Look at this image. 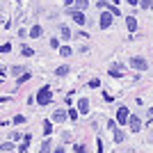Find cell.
Segmentation results:
<instances>
[{"label": "cell", "mask_w": 153, "mask_h": 153, "mask_svg": "<svg viewBox=\"0 0 153 153\" xmlns=\"http://www.w3.org/2000/svg\"><path fill=\"white\" fill-rule=\"evenodd\" d=\"M51 98H53L51 87H41V89L37 91V103H39V105H48V103H51Z\"/></svg>", "instance_id": "6da1fadb"}, {"label": "cell", "mask_w": 153, "mask_h": 153, "mask_svg": "<svg viewBox=\"0 0 153 153\" xmlns=\"http://www.w3.org/2000/svg\"><path fill=\"white\" fill-rule=\"evenodd\" d=\"M128 126H130L133 133H140V130H142V119H140V117H135V114H130V117H128Z\"/></svg>", "instance_id": "7a4b0ae2"}, {"label": "cell", "mask_w": 153, "mask_h": 153, "mask_svg": "<svg viewBox=\"0 0 153 153\" xmlns=\"http://www.w3.org/2000/svg\"><path fill=\"white\" fill-rule=\"evenodd\" d=\"M69 12H71V19H73V23H78V25H85V23H87V21H85V14L80 12V9H73V7H71Z\"/></svg>", "instance_id": "3957f363"}, {"label": "cell", "mask_w": 153, "mask_h": 153, "mask_svg": "<svg viewBox=\"0 0 153 153\" xmlns=\"http://www.w3.org/2000/svg\"><path fill=\"white\" fill-rule=\"evenodd\" d=\"M128 117H130V114H128V108H119V110H117V123L126 126V123H128Z\"/></svg>", "instance_id": "277c9868"}, {"label": "cell", "mask_w": 153, "mask_h": 153, "mask_svg": "<svg viewBox=\"0 0 153 153\" xmlns=\"http://www.w3.org/2000/svg\"><path fill=\"white\" fill-rule=\"evenodd\" d=\"M130 66L137 71H144L146 69V59H142V57H130Z\"/></svg>", "instance_id": "5b68a950"}, {"label": "cell", "mask_w": 153, "mask_h": 153, "mask_svg": "<svg viewBox=\"0 0 153 153\" xmlns=\"http://www.w3.org/2000/svg\"><path fill=\"white\" fill-rule=\"evenodd\" d=\"M110 23H112V14H110V12H103L101 14V23H98V25H101L103 30H108Z\"/></svg>", "instance_id": "8992f818"}, {"label": "cell", "mask_w": 153, "mask_h": 153, "mask_svg": "<svg viewBox=\"0 0 153 153\" xmlns=\"http://www.w3.org/2000/svg\"><path fill=\"white\" fill-rule=\"evenodd\" d=\"M78 112H82V114L89 112V101H87V98H80V101H78Z\"/></svg>", "instance_id": "52a82bcc"}, {"label": "cell", "mask_w": 153, "mask_h": 153, "mask_svg": "<svg viewBox=\"0 0 153 153\" xmlns=\"http://www.w3.org/2000/svg\"><path fill=\"white\" fill-rule=\"evenodd\" d=\"M66 119H69V114H64V112H53V119H51V121L62 123V121H66Z\"/></svg>", "instance_id": "ba28073f"}, {"label": "cell", "mask_w": 153, "mask_h": 153, "mask_svg": "<svg viewBox=\"0 0 153 153\" xmlns=\"http://www.w3.org/2000/svg\"><path fill=\"white\" fill-rule=\"evenodd\" d=\"M126 25H128V32H135V30H137V19H135V16H128Z\"/></svg>", "instance_id": "9c48e42d"}, {"label": "cell", "mask_w": 153, "mask_h": 153, "mask_svg": "<svg viewBox=\"0 0 153 153\" xmlns=\"http://www.w3.org/2000/svg\"><path fill=\"white\" fill-rule=\"evenodd\" d=\"M66 73H69V66H66V64H62V66L55 69V76H66Z\"/></svg>", "instance_id": "30bf717a"}, {"label": "cell", "mask_w": 153, "mask_h": 153, "mask_svg": "<svg viewBox=\"0 0 153 153\" xmlns=\"http://www.w3.org/2000/svg\"><path fill=\"white\" fill-rule=\"evenodd\" d=\"M110 76H112V78H121V69H119V64H114V66L110 69Z\"/></svg>", "instance_id": "8fae6325"}, {"label": "cell", "mask_w": 153, "mask_h": 153, "mask_svg": "<svg viewBox=\"0 0 153 153\" xmlns=\"http://www.w3.org/2000/svg\"><path fill=\"white\" fill-rule=\"evenodd\" d=\"M114 140H117V142H123V140H126V133H123V130H119V128H114Z\"/></svg>", "instance_id": "7c38bea8"}, {"label": "cell", "mask_w": 153, "mask_h": 153, "mask_svg": "<svg viewBox=\"0 0 153 153\" xmlns=\"http://www.w3.org/2000/svg\"><path fill=\"white\" fill-rule=\"evenodd\" d=\"M27 144H30V135H25V137H23V144H21V146H19V153H25Z\"/></svg>", "instance_id": "4fadbf2b"}, {"label": "cell", "mask_w": 153, "mask_h": 153, "mask_svg": "<svg viewBox=\"0 0 153 153\" xmlns=\"http://www.w3.org/2000/svg\"><path fill=\"white\" fill-rule=\"evenodd\" d=\"M51 149H53V146H51V142L46 140L44 144H41V149H39V153H51Z\"/></svg>", "instance_id": "5bb4252c"}, {"label": "cell", "mask_w": 153, "mask_h": 153, "mask_svg": "<svg viewBox=\"0 0 153 153\" xmlns=\"http://www.w3.org/2000/svg\"><path fill=\"white\" fill-rule=\"evenodd\" d=\"M76 7L78 9H87V7H89V0H76Z\"/></svg>", "instance_id": "9a60e30c"}, {"label": "cell", "mask_w": 153, "mask_h": 153, "mask_svg": "<svg viewBox=\"0 0 153 153\" xmlns=\"http://www.w3.org/2000/svg\"><path fill=\"white\" fill-rule=\"evenodd\" d=\"M59 53H62V57H71V53H73V51H71L69 46H62V48H59Z\"/></svg>", "instance_id": "2e32d148"}, {"label": "cell", "mask_w": 153, "mask_h": 153, "mask_svg": "<svg viewBox=\"0 0 153 153\" xmlns=\"http://www.w3.org/2000/svg\"><path fill=\"white\" fill-rule=\"evenodd\" d=\"M30 37H34V39H37V37H41V27H39V25H34V27L30 30Z\"/></svg>", "instance_id": "e0dca14e"}, {"label": "cell", "mask_w": 153, "mask_h": 153, "mask_svg": "<svg viewBox=\"0 0 153 153\" xmlns=\"http://www.w3.org/2000/svg\"><path fill=\"white\" fill-rule=\"evenodd\" d=\"M44 133H46V135L53 133V121H44Z\"/></svg>", "instance_id": "ac0fdd59"}, {"label": "cell", "mask_w": 153, "mask_h": 153, "mask_svg": "<svg viewBox=\"0 0 153 153\" xmlns=\"http://www.w3.org/2000/svg\"><path fill=\"white\" fill-rule=\"evenodd\" d=\"M140 5L144 7V9H153V2H151V0H140Z\"/></svg>", "instance_id": "d6986e66"}, {"label": "cell", "mask_w": 153, "mask_h": 153, "mask_svg": "<svg viewBox=\"0 0 153 153\" xmlns=\"http://www.w3.org/2000/svg\"><path fill=\"white\" fill-rule=\"evenodd\" d=\"M62 37H64V39H71V30H69L66 25H62Z\"/></svg>", "instance_id": "ffe728a7"}, {"label": "cell", "mask_w": 153, "mask_h": 153, "mask_svg": "<svg viewBox=\"0 0 153 153\" xmlns=\"http://www.w3.org/2000/svg\"><path fill=\"white\" fill-rule=\"evenodd\" d=\"M12 142H5V144H0V151H12Z\"/></svg>", "instance_id": "44dd1931"}, {"label": "cell", "mask_w": 153, "mask_h": 153, "mask_svg": "<svg viewBox=\"0 0 153 153\" xmlns=\"http://www.w3.org/2000/svg\"><path fill=\"white\" fill-rule=\"evenodd\" d=\"M73 149H76V153H87V146H82V144H76Z\"/></svg>", "instance_id": "7402d4cb"}, {"label": "cell", "mask_w": 153, "mask_h": 153, "mask_svg": "<svg viewBox=\"0 0 153 153\" xmlns=\"http://www.w3.org/2000/svg\"><path fill=\"white\" fill-rule=\"evenodd\" d=\"M21 53H23V55H27V57H30V55H34V53H32V48H27V46H23V48H21Z\"/></svg>", "instance_id": "603a6c76"}, {"label": "cell", "mask_w": 153, "mask_h": 153, "mask_svg": "<svg viewBox=\"0 0 153 153\" xmlns=\"http://www.w3.org/2000/svg\"><path fill=\"white\" fill-rule=\"evenodd\" d=\"M69 119H71V121H76V119H78V110H69Z\"/></svg>", "instance_id": "cb8c5ba5"}, {"label": "cell", "mask_w": 153, "mask_h": 153, "mask_svg": "<svg viewBox=\"0 0 153 153\" xmlns=\"http://www.w3.org/2000/svg\"><path fill=\"white\" fill-rule=\"evenodd\" d=\"M9 51H12V46H9V44H2V46H0V53H9Z\"/></svg>", "instance_id": "d4e9b609"}, {"label": "cell", "mask_w": 153, "mask_h": 153, "mask_svg": "<svg viewBox=\"0 0 153 153\" xmlns=\"http://www.w3.org/2000/svg\"><path fill=\"white\" fill-rule=\"evenodd\" d=\"M98 85H101V82H98V78H91V80H89V87H98Z\"/></svg>", "instance_id": "484cf974"}, {"label": "cell", "mask_w": 153, "mask_h": 153, "mask_svg": "<svg viewBox=\"0 0 153 153\" xmlns=\"http://www.w3.org/2000/svg\"><path fill=\"white\" fill-rule=\"evenodd\" d=\"M96 153H103V142H101V140L96 142Z\"/></svg>", "instance_id": "4316f807"}, {"label": "cell", "mask_w": 153, "mask_h": 153, "mask_svg": "<svg viewBox=\"0 0 153 153\" xmlns=\"http://www.w3.org/2000/svg\"><path fill=\"white\" fill-rule=\"evenodd\" d=\"M108 128H110V130H114V128H117V121H114V119H110V121H108Z\"/></svg>", "instance_id": "83f0119b"}, {"label": "cell", "mask_w": 153, "mask_h": 153, "mask_svg": "<svg viewBox=\"0 0 153 153\" xmlns=\"http://www.w3.org/2000/svg\"><path fill=\"white\" fill-rule=\"evenodd\" d=\"M51 48H59V41H57V39H51Z\"/></svg>", "instance_id": "f1b7e54d"}, {"label": "cell", "mask_w": 153, "mask_h": 153, "mask_svg": "<svg viewBox=\"0 0 153 153\" xmlns=\"http://www.w3.org/2000/svg\"><path fill=\"white\" fill-rule=\"evenodd\" d=\"M146 121H149V123H151V121H153V108H151V110H149V119H146Z\"/></svg>", "instance_id": "f546056e"}, {"label": "cell", "mask_w": 153, "mask_h": 153, "mask_svg": "<svg viewBox=\"0 0 153 153\" xmlns=\"http://www.w3.org/2000/svg\"><path fill=\"white\" fill-rule=\"evenodd\" d=\"M128 5H140V0H128Z\"/></svg>", "instance_id": "4dcf8cb0"}, {"label": "cell", "mask_w": 153, "mask_h": 153, "mask_svg": "<svg viewBox=\"0 0 153 153\" xmlns=\"http://www.w3.org/2000/svg\"><path fill=\"white\" fill-rule=\"evenodd\" d=\"M53 153H64V149H55V151H53Z\"/></svg>", "instance_id": "1f68e13d"}, {"label": "cell", "mask_w": 153, "mask_h": 153, "mask_svg": "<svg viewBox=\"0 0 153 153\" xmlns=\"http://www.w3.org/2000/svg\"><path fill=\"white\" fill-rule=\"evenodd\" d=\"M73 2H76V0H66V5H73Z\"/></svg>", "instance_id": "d6a6232c"}]
</instances>
